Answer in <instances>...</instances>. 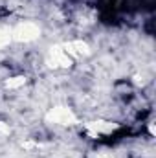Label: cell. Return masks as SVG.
<instances>
[{"mask_svg": "<svg viewBox=\"0 0 156 158\" xmlns=\"http://www.w3.org/2000/svg\"><path fill=\"white\" fill-rule=\"evenodd\" d=\"M11 35L17 42H33L40 37V26L31 20H22L11 30Z\"/></svg>", "mask_w": 156, "mask_h": 158, "instance_id": "obj_1", "label": "cell"}, {"mask_svg": "<svg viewBox=\"0 0 156 158\" xmlns=\"http://www.w3.org/2000/svg\"><path fill=\"white\" fill-rule=\"evenodd\" d=\"M11 40H13L11 30H9V28H4V26H0V50L7 48V46L11 44Z\"/></svg>", "mask_w": 156, "mask_h": 158, "instance_id": "obj_2", "label": "cell"}]
</instances>
